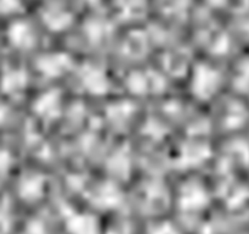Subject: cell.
Returning a JSON list of instances; mask_svg holds the SVG:
<instances>
[{
	"label": "cell",
	"mask_w": 249,
	"mask_h": 234,
	"mask_svg": "<svg viewBox=\"0 0 249 234\" xmlns=\"http://www.w3.org/2000/svg\"><path fill=\"white\" fill-rule=\"evenodd\" d=\"M80 80L83 87L94 95L105 94L109 88L106 75L96 66H84L80 72Z\"/></svg>",
	"instance_id": "cell-2"
},
{
	"label": "cell",
	"mask_w": 249,
	"mask_h": 234,
	"mask_svg": "<svg viewBox=\"0 0 249 234\" xmlns=\"http://www.w3.org/2000/svg\"><path fill=\"white\" fill-rule=\"evenodd\" d=\"M72 66V60L66 55H48L39 58L38 68L44 76L48 77H58L67 72Z\"/></svg>",
	"instance_id": "cell-3"
},
{
	"label": "cell",
	"mask_w": 249,
	"mask_h": 234,
	"mask_svg": "<svg viewBox=\"0 0 249 234\" xmlns=\"http://www.w3.org/2000/svg\"><path fill=\"white\" fill-rule=\"evenodd\" d=\"M218 89V75L209 66H196L191 78V92L197 99H209Z\"/></svg>",
	"instance_id": "cell-1"
},
{
	"label": "cell",
	"mask_w": 249,
	"mask_h": 234,
	"mask_svg": "<svg viewBox=\"0 0 249 234\" xmlns=\"http://www.w3.org/2000/svg\"><path fill=\"white\" fill-rule=\"evenodd\" d=\"M61 110V99L58 93L48 92L41 95L36 102V112L45 119H53L58 116Z\"/></svg>",
	"instance_id": "cell-4"
}]
</instances>
